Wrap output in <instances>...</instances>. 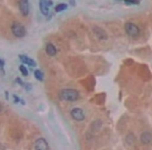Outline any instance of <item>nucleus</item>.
<instances>
[{
	"label": "nucleus",
	"mask_w": 152,
	"mask_h": 150,
	"mask_svg": "<svg viewBox=\"0 0 152 150\" xmlns=\"http://www.w3.org/2000/svg\"><path fill=\"white\" fill-rule=\"evenodd\" d=\"M1 110H2V105L0 104V112H1Z\"/></svg>",
	"instance_id": "4be33fe9"
},
{
	"label": "nucleus",
	"mask_w": 152,
	"mask_h": 150,
	"mask_svg": "<svg viewBox=\"0 0 152 150\" xmlns=\"http://www.w3.org/2000/svg\"><path fill=\"white\" fill-rule=\"evenodd\" d=\"M46 53L49 55V56H54V55L57 53V50L51 43H48V44L46 45Z\"/></svg>",
	"instance_id": "9b49d317"
},
{
	"label": "nucleus",
	"mask_w": 152,
	"mask_h": 150,
	"mask_svg": "<svg viewBox=\"0 0 152 150\" xmlns=\"http://www.w3.org/2000/svg\"><path fill=\"white\" fill-rule=\"evenodd\" d=\"M124 2L127 4H139L141 2V0H125Z\"/></svg>",
	"instance_id": "2eb2a0df"
},
{
	"label": "nucleus",
	"mask_w": 152,
	"mask_h": 150,
	"mask_svg": "<svg viewBox=\"0 0 152 150\" xmlns=\"http://www.w3.org/2000/svg\"><path fill=\"white\" fill-rule=\"evenodd\" d=\"M19 68H20V71H21L22 75H24V76H28V71H27V69H26V67H24V65H21Z\"/></svg>",
	"instance_id": "4468645a"
},
{
	"label": "nucleus",
	"mask_w": 152,
	"mask_h": 150,
	"mask_svg": "<svg viewBox=\"0 0 152 150\" xmlns=\"http://www.w3.org/2000/svg\"><path fill=\"white\" fill-rule=\"evenodd\" d=\"M21 100L22 99H20L17 95H14V102H15V103H19V102H21Z\"/></svg>",
	"instance_id": "f3484780"
},
{
	"label": "nucleus",
	"mask_w": 152,
	"mask_h": 150,
	"mask_svg": "<svg viewBox=\"0 0 152 150\" xmlns=\"http://www.w3.org/2000/svg\"><path fill=\"white\" fill-rule=\"evenodd\" d=\"M34 149L36 150H50L48 146V143L47 141L44 139V138H41V139H38L34 143Z\"/></svg>",
	"instance_id": "423d86ee"
},
{
	"label": "nucleus",
	"mask_w": 152,
	"mask_h": 150,
	"mask_svg": "<svg viewBox=\"0 0 152 150\" xmlns=\"http://www.w3.org/2000/svg\"><path fill=\"white\" fill-rule=\"evenodd\" d=\"M67 7H68V5L66 4V3H59V4H57L56 7H55V12H56V13H61V12L65 11Z\"/></svg>",
	"instance_id": "ddd939ff"
},
{
	"label": "nucleus",
	"mask_w": 152,
	"mask_h": 150,
	"mask_svg": "<svg viewBox=\"0 0 152 150\" xmlns=\"http://www.w3.org/2000/svg\"><path fill=\"white\" fill-rule=\"evenodd\" d=\"M19 9H20L21 14L24 17L29 15V2H28V0H20Z\"/></svg>",
	"instance_id": "0eeeda50"
},
{
	"label": "nucleus",
	"mask_w": 152,
	"mask_h": 150,
	"mask_svg": "<svg viewBox=\"0 0 152 150\" xmlns=\"http://www.w3.org/2000/svg\"><path fill=\"white\" fill-rule=\"evenodd\" d=\"M12 34L16 37V38H23L26 34V29L24 25L20 22H14L11 26Z\"/></svg>",
	"instance_id": "f03ea898"
},
{
	"label": "nucleus",
	"mask_w": 152,
	"mask_h": 150,
	"mask_svg": "<svg viewBox=\"0 0 152 150\" xmlns=\"http://www.w3.org/2000/svg\"><path fill=\"white\" fill-rule=\"evenodd\" d=\"M93 31H94V34H96V37H97L99 40H106V39H107V36H106L105 31H104L102 28L95 26V27L93 28Z\"/></svg>",
	"instance_id": "1a4fd4ad"
},
{
	"label": "nucleus",
	"mask_w": 152,
	"mask_h": 150,
	"mask_svg": "<svg viewBox=\"0 0 152 150\" xmlns=\"http://www.w3.org/2000/svg\"><path fill=\"white\" fill-rule=\"evenodd\" d=\"M24 88L26 89V91H30V90H31V85H30L29 83H25V85H24Z\"/></svg>",
	"instance_id": "dca6fc26"
},
{
	"label": "nucleus",
	"mask_w": 152,
	"mask_h": 150,
	"mask_svg": "<svg viewBox=\"0 0 152 150\" xmlns=\"http://www.w3.org/2000/svg\"><path fill=\"white\" fill-rule=\"evenodd\" d=\"M16 81H17V83H19L21 87H24V85H25V83H23V81H22L21 79L19 78V77H17V78H16Z\"/></svg>",
	"instance_id": "a211bd4d"
},
{
	"label": "nucleus",
	"mask_w": 152,
	"mask_h": 150,
	"mask_svg": "<svg viewBox=\"0 0 152 150\" xmlns=\"http://www.w3.org/2000/svg\"><path fill=\"white\" fill-rule=\"evenodd\" d=\"M19 59H20V61L24 64V65H28V66H30V67H36V66H37L36 61H34L32 59H30L29 56L25 55V54H20Z\"/></svg>",
	"instance_id": "6e6552de"
},
{
	"label": "nucleus",
	"mask_w": 152,
	"mask_h": 150,
	"mask_svg": "<svg viewBox=\"0 0 152 150\" xmlns=\"http://www.w3.org/2000/svg\"><path fill=\"white\" fill-rule=\"evenodd\" d=\"M59 98L64 101H76L79 98V94L76 90L73 89H65L61 91Z\"/></svg>",
	"instance_id": "f257e3e1"
},
{
	"label": "nucleus",
	"mask_w": 152,
	"mask_h": 150,
	"mask_svg": "<svg viewBox=\"0 0 152 150\" xmlns=\"http://www.w3.org/2000/svg\"><path fill=\"white\" fill-rule=\"evenodd\" d=\"M118 1H125V0H118Z\"/></svg>",
	"instance_id": "5701e85b"
},
{
	"label": "nucleus",
	"mask_w": 152,
	"mask_h": 150,
	"mask_svg": "<svg viewBox=\"0 0 152 150\" xmlns=\"http://www.w3.org/2000/svg\"><path fill=\"white\" fill-rule=\"evenodd\" d=\"M5 98H7V99L9 98V93H7V92H5Z\"/></svg>",
	"instance_id": "412c9836"
},
{
	"label": "nucleus",
	"mask_w": 152,
	"mask_h": 150,
	"mask_svg": "<svg viewBox=\"0 0 152 150\" xmlns=\"http://www.w3.org/2000/svg\"><path fill=\"white\" fill-rule=\"evenodd\" d=\"M4 65H5V61H3L2 59H0V68H1L2 72H3V67H4Z\"/></svg>",
	"instance_id": "6ab92c4d"
},
{
	"label": "nucleus",
	"mask_w": 152,
	"mask_h": 150,
	"mask_svg": "<svg viewBox=\"0 0 152 150\" xmlns=\"http://www.w3.org/2000/svg\"><path fill=\"white\" fill-rule=\"evenodd\" d=\"M34 77L40 81L44 80V74H43V72L41 70H36L34 71Z\"/></svg>",
	"instance_id": "f8f14e48"
},
{
	"label": "nucleus",
	"mask_w": 152,
	"mask_h": 150,
	"mask_svg": "<svg viewBox=\"0 0 152 150\" xmlns=\"http://www.w3.org/2000/svg\"><path fill=\"white\" fill-rule=\"evenodd\" d=\"M125 31H126V34H128V36L133 37V38H134V37H137L140 34L139 27H137L134 23H131V22L126 23V25H125Z\"/></svg>",
	"instance_id": "7ed1b4c3"
},
{
	"label": "nucleus",
	"mask_w": 152,
	"mask_h": 150,
	"mask_svg": "<svg viewBox=\"0 0 152 150\" xmlns=\"http://www.w3.org/2000/svg\"><path fill=\"white\" fill-rule=\"evenodd\" d=\"M70 4H71L72 7H74V5L76 4V3H75V0H70Z\"/></svg>",
	"instance_id": "aec40b11"
},
{
	"label": "nucleus",
	"mask_w": 152,
	"mask_h": 150,
	"mask_svg": "<svg viewBox=\"0 0 152 150\" xmlns=\"http://www.w3.org/2000/svg\"><path fill=\"white\" fill-rule=\"evenodd\" d=\"M141 142L145 145H148L152 142V133L149 131H144L141 135Z\"/></svg>",
	"instance_id": "9d476101"
},
{
	"label": "nucleus",
	"mask_w": 152,
	"mask_h": 150,
	"mask_svg": "<svg viewBox=\"0 0 152 150\" xmlns=\"http://www.w3.org/2000/svg\"><path fill=\"white\" fill-rule=\"evenodd\" d=\"M51 5H52V1L51 0H40L39 1L40 11L44 16H47L49 14V10H50Z\"/></svg>",
	"instance_id": "20e7f679"
},
{
	"label": "nucleus",
	"mask_w": 152,
	"mask_h": 150,
	"mask_svg": "<svg viewBox=\"0 0 152 150\" xmlns=\"http://www.w3.org/2000/svg\"><path fill=\"white\" fill-rule=\"evenodd\" d=\"M71 117L76 121H83L85 119V113L81 108H75L71 110Z\"/></svg>",
	"instance_id": "39448f33"
}]
</instances>
